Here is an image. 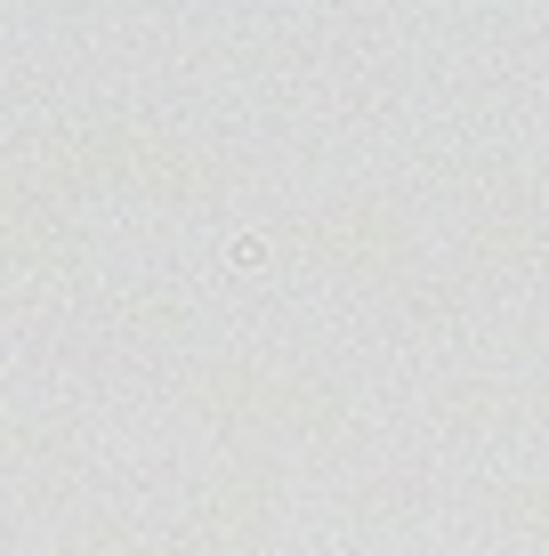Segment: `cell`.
Instances as JSON below:
<instances>
[{
    "label": "cell",
    "mask_w": 549,
    "mask_h": 556,
    "mask_svg": "<svg viewBox=\"0 0 549 556\" xmlns=\"http://www.w3.org/2000/svg\"><path fill=\"white\" fill-rule=\"evenodd\" d=\"M186 404L219 435H291V444H348L355 435L348 395L308 371H275V363H211L186 388Z\"/></svg>",
    "instance_id": "cell-1"
},
{
    "label": "cell",
    "mask_w": 549,
    "mask_h": 556,
    "mask_svg": "<svg viewBox=\"0 0 549 556\" xmlns=\"http://www.w3.org/2000/svg\"><path fill=\"white\" fill-rule=\"evenodd\" d=\"M49 162L65 169V178H82V186H122V194L178 202V210L226 194V169L202 146L170 138V129H89V138H65Z\"/></svg>",
    "instance_id": "cell-2"
},
{
    "label": "cell",
    "mask_w": 549,
    "mask_h": 556,
    "mask_svg": "<svg viewBox=\"0 0 549 556\" xmlns=\"http://www.w3.org/2000/svg\"><path fill=\"white\" fill-rule=\"evenodd\" d=\"M291 242L348 282H404L412 275V218L380 194H355V202H332L315 218H299Z\"/></svg>",
    "instance_id": "cell-3"
},
{
    "label": "cell",
    "mask_w": 549,
    "mask_h": 556,
    "mask_svg": "<svg viewBox=\"0 0 549 556\" xmlns=\"http://www.w3.org/2000/svg\"><path fill=\"white\" fill-rule=\"evenodd\" d=\"M283 525V468L267 459H226L195 501V548L202 556H259Z\"/></svg>",
    "instance_id": "cell-4"
},
{
    "label": "cell",
    "mask_w": 549,
    "mask_h": 556,
    "mask_svg": "<svg viewBox=\"0 0 549 556\" xmlns=\"http://www.w3.org/2000/svg\"><path fill=\"white\" fill-rule=\"evenodd\" d=\"M549 251V202L525 178H485L469 194V266L477 275H525Z\"/></svg>",
    "instance_id": "cell-5"
},
{
    "label": "cell",
    "mask_w": 549,
    "mask_h": 556,
    "mask_svg": "<svg viewBox=\"0 0 549 556\" xmlns=\"http://www.w3.org/2000/svg\"><path fill=\"white\" fill-rule=\"evenodd\" d=\"M437 412H445L461 435H517V428H525V395L501 388V379H461V388H445Z\"/></svg>",
    "instance_id": "cell-6"
},
{
    "label": "cell",
    "mask_w": 549,
    "mask_h": 556,
    "mask_svg": "<svg viewBox=\"0 0 549 556\" xmlns=\"http://www.w3.org/2000/svg\"><path fill=\"white\" fill-rule=\"evenodd\" d=\"M494 525L525 548H549V476H509L494 492Z\"/></svg>",
    "instance_id": "cell-7"
},
{
    "label": "cell",
    "mask_w": 549,
    "mask_h": 556,
    "mask_svg": "<svg viewBox=\"0 0 549 556\" xmlns=\"http://www.w3.org/2000/svg\"><path fill=\"white\" fill-rule=\"evenodd\" d=\"M82 556H154V548H146L138 532H122V525H98V532L82 541Z\"/></svg>",
    "instance_id": "cell-8"
}]
</instances>
